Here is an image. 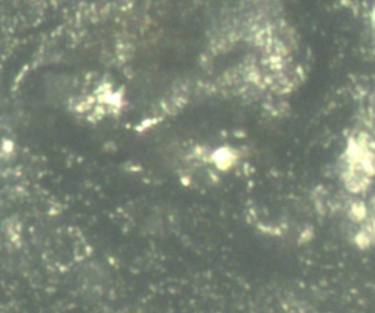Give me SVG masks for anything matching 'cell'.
I'll return each mask as SVG.
<instances>
[{
	"label": "cell",
	"instance_id": "1",
	"mask_svg": "<svg viewBox=\"0 0 375 313\" xmlns=\"http://www.w3.org/2000/svg\"><path fill=\"white\" fill-rule=\"evenodd\" d=\"M342 184L351 193H364L375 177V141L366 132L349 138L340 159Z\"/></svg>",
	"mask_w": 375,
	"mask_h": 313
},
{
	"label": "cell",
	"instance_id": "2",
	"mask_svg": "<svg viewBox=\"0 0 375 313\" xmlns=\"http://www.w3.org/2000/svg\"><path fill=\"white\" fill-rule=\"evenodd\" d=\"M372 208H374V213H375V198L372 199Z\"/></svg>",
	"mask_w": 375,
	"mask_h": 313
}]
</instances>
